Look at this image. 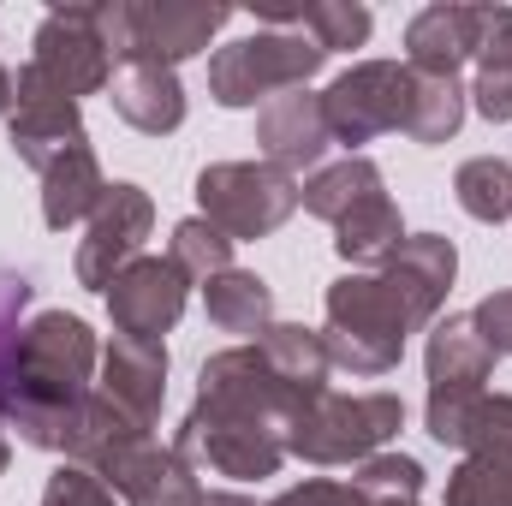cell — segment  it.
Returning a JSON list of instances; mask_svg holds the SVG:
<instances>
[{"mask_svg":"<svg viewBox=\"0 0 512 506\" xmlns=\"http://www.w3.org/2000/svg\"><path fill=\"white\" fill-rule=\"evenodd\" d=\"M102 346L84 316L42 310L24 322L6 370H0V423L18 429L24 447L66 453L84 417V399L96 393Z\"/></svg>","mask_w":512,"mask_h":506,"instance_id":"1","label":"cell"},{"mask_svg":"<svg viewBox=\"0 0 512 506\" xmlns=\"http://www.w3.org/2000/svg\"><path fill=\"white\" fill-rule=\"evenodd\" d=\"M405 429V399L399 393H310L292 423H286V453L304 465H364L387 453V441Z\"/></svg>","mask_w":512,"mask_h":506,"instance_id":"2","label":"cell"},{"mask_svg":"<svg viewBox=\"0 0 512 506\" xmlns=\"http://www.w3.org/2000/svg\"><path fill=\"white\" fill-rule=\"evenodd\" d=\"M405 316L393 304L382 274H340L322 298V346H328V364L346 370V376H393L399 358H405Z\"/></svg>","mask_w":512,"mask_h":506,"instance_id":"3","label":"cell"},{"mask_svg":"<svg viewBox=\"0 0 512 506\" xmlns=\"http://www.w3.org/2000/svg\"><path fill=\"white\" fill-rule=\"evenodd\" d=\"M227 24H233V6H203V0H102L96 6V30L114 66L161 60L179 72V60H197Z\"/></svg>","mask_w":512,"mask_h":506,"instance_id":"4","label":"cell"},{"mask_svg":"<svg viewBox=\"0 0 512 506\" xmlns=\"http://www.w3.org/2000/svg\"><path fill=\"white\" fill-rule=\"evenodd\" d=\"M167 447L179 453V465H185L197 483H203V477L262 483V477H280V465L292 459L280 423H262V417L209 405V399H191V411L179 417V429H173Z\"/></svg>","mask_w":512,"mask_h":506,"instance_id":"5","label":"cell"},{"mask_svg":"<svg viewBox=\"0 0 512 506\" xmlns=\"http://www.w3.org/2000/svg\"><path fill=\"white\" fill-rule=\"evenodd\" d=\"M322 66L328 48H316L304 30H256L209 54V96L221 108H268L286 90H310Z\"/></svg>","mask_w":512,"mask_h":506,"instance_id":"6","label":"cell"},{"mask_svg":"<svg viewBox=\"0 0 512 506\" xmlns=\"http://www.w3.org/2000/svg\"><path fill=\"white\" fill-rule=\"evenodd\" d=\"M304 185L268 161H209L197 173V209L209 227H221L233 245H251L280 233L298 215Z\"/></svg>","mask_w":512,"mask_h":506,"instance_id":"7","label":"cell"},{"mask_svg":"<svg viewBox=\"0 0 512 506\" xmlns=\"http://www.w3.org/2000/svg\"><path fill=\"white\" fill-rule=\"evenodd\" d=\"M423 370H429V405H423L429 441H441V447H465L471 411H477V399L489 393L483 381L495 376V352L477 340L471 316H441V322L429 328Z\"/></svg>","mask_w":512,"mask_h":506,"instance_id":"8","label":"cell"},{"mask_svg":"<svg viewBox=\"0 0 512 506\" xmlns=\"http://www.w3.org/2000/svg\"><path fill=\"white\" fill-rule=\"evenodd\" d=\"M405 114H411V66L399 60H358L322 90L328 137L346 143V155H358L387 131H405Z\"/></svg>","mask_w":512,"mask_h":506,"instance_id":"9","label":"cell"},{"mask_svg":"<svg viewBox=\"0 0 512 506\" xmlns=\"http://www.w3.org/2000/svg\"><path fill=\"white\" fill-rule=\"evenodd\" d=\"M6 143L30 173H48L66 149L90 143L84 131V102H72L60 84H48L30 60L12 72V114H6Z\"/></svg>","mask_w":512,"mask_h":506,"instance_id":"10","label":"cell"},{"mask_svg":"<svg viewBox=\"0 0 512 506\" xmlns=\"http://www.w3.org/2000/svg\"><path fill=\"white\" fill-rule=\"evenodd\" d=\"M149 227H155V197H149L143 185H131V179H114L108 197L96 203V215L84 221V245H78V262H72L78 286L108 292L114 274L143 256Z\"/></svg>","mask_w":512,"mask_h":506,"instance_id":"11","label":"cell"},{"mask_svg":"<svg viewBox=\"0 0 512 506\" xmlns=\"http://www.w3.org/2000/svg\"><path fill=\"white\" fill-rule=\"evenodd\" d=\"M30 66H36L48 84H60L72 102L108 90V84H114V54L102 48L96 6H54V12L36 24Z\"/></svg>","mask_w":512,"mask_h":506,"instance_id":"12","label":"cell"},{"mask_svg":"<svg viewBox=\"0 0 512 506\" xmlns=\"http://www.w3.org/2000/svg\"><path fill=\"white\" fill-rule=\"evenodd\" d=\"M102 298H108L114 334L161 340V334L179 328V316H185V304H191V280L173 268V256H137L131 268L114 274V286H108Z\"/></svg>","mask_w":512,"mask_h":506,"instance_id":"13","label":"cell"},{"mask_svg":"<svg viewBox=\"0 0 512 506\" xmlns=\"http://www.w3.org/2000/svg\"><path fill=\"white\" fill-rule=\"evenodd\" d=\"M376 274L387 280V292H393L405 328L423 334V328L441 322V304H447V292H453V280H459V251H453L447 233H405V245L387 256Z\"/></svg>","mask_w":512,"mask_h":506,"instance_id":"14","label":"cell"},{"mask_svg":"<svg viewBox=\"0 0 512 506\" xmlns=\"http://www.w3.org/2000/svg\"><path fill=\"white\" fill-rule=\"evenodd\" d=\"M256 149H262L268 167H280V173H292V179H298V173H316L322 155L334 149L328 120H322V96L286 90V96H274L268 108H256Z\"/></svg>","mask_w":512,"mask_h":506,"instance_id":"15","label":"cell"},{"mask_svg":"<svg viewBox=\"0 0 512 506\" xmlns=\"http://www.w3.org/2000/svg\"><path fill=\"white\" fill-rule=\"evenodd\" d=\"M477 36H483V6L435 0L405 24V66L423 78H459L477 60Z\"/></svg>","mask_w":512,"mask_h":506,"instance_id":"16","label":"cell"},{"mask_svg":"<svg viewBox=\"0 0 512 506\" xmlns=\"http://www.w3.org/2000/svg\"><path fill=\"white\" fill-rule=\"evenodd\" d=\"M126 417H137L143 429L161 423V405H167V346L161 340H131L114 334L102 346V381H96Z\"/></svg>","mask_w":512,"mask_h":506,"instance_id":"17","label":"cell"},{"mask_svg":"<svg viewBox=\"0 0 512 506\" xmlns=\"http://www.w3.org/2000/svg\"><path fill=\"white\" fill-rule=\"evenodd\" d=\"M108 102L131 131L143 137H173L185 126V84L173 66L161 60H137V66H114V84H108Z\"/></svg>","mask_w":512,"mask_h":506,"instance_id":"18","label":"cell"},{"mask_svg":"<svg viewBox=\"0 0 512 506\" xmlns=\"http://www.w3.org/2000/svg\"><path fill=\"white\" fill-rule=\"evenodd\" d=\"M102 197H108V179H102V161H96V149H90V143L66 149V155L42 173V221H48L54 233H66V227L90 221Z\"/></svg>","mask_w":512,"mask_h":506,"instance_id":"19","label":"cell"},{"mask_svg":"<svg viewBox=\"0 0 512 506\" xmlns=\"http://www.w3.org/2000/svg\"><path fill=\"white\" fill-rule=\"evenodd\" d=\"M477 114L489 126L512 120V6H483V36H477V60H471V90Z\"/></svg>","mask_w":512,"mask_h":506,"instance_id":"20","label":"cell"},{"mask_svg":"<svg viewBox=\"0 0 512 506\" xmlns=\"http://www.w3.org/2000/svg\"><path fill=\"white\" fill-rule=\"evenodd\" d=\"M203 310H209V328H221V334H239L245 346L262 340L280 316H274V286L251 274V268H227V274H215L209 286H203Z\"/></svg>","mask_w":512,"mask_h":506,"instance_id":"21","label":"cell"},{"mask_svg":"<svg viewBox=\"0 0 512 506\" xmlns=\"http://www.w3.org/2000/svg\"><path fill=\"white\" fill-rule=\"evenodd\" d=\"M399 245H405V221H399V203H393L387 191L364 197V203L334 227V251H340V262H346L352 274H376Z\"/></svg>","mask_w":512,"mask_h":506,"instance_id":"22","label":"cell"},{"mask_svg":"<svg viewBox=\"0 0 512 506\" xmlns=\"http://www.w3.org/2000/svg\"><path fill=\"white\" fill-rule=\"evenodd\" d=\"M387 191L382 167L370 161V155H346V161H334V167H316L310 179H304V197H298V209H310L316 221H328V227H340L364 197H376Z\"/></svg>","mask_w":512,"mask_h":506,"instance_id":"23","label":"cell"},{"mask_svg":"<svg viewBox=\"0 0 512 506\" xmlns=\"http://www.w3.org/2000/svg\"><path fill=\"white\" fill-rule=\"evenodd\" d=\"M262 358L274 364V376L286 381L298 399H310V393H322L328 387V346H322V334L316 328H304V322H274L262 340Z\"/></svg>","mask_w":512,"mask_h":506,"instance_id":"24","label":"cell"},{"mask_svg":"<svg viewBox=\"0 0 512 506\" xmlns=\"http://www.w3.org/2000/svg\"><path fill=\"white\" fill-rule=\"evenodd\" d=\"M465 108H471V96H465V84H459V78H423V72H411V114H405V137L435 149V143L459 137Z\"/></svg>","mask_w":512,"mask_h":506,"instance_id":"25","label":"cell"},{"mask_svg":"<svg viewBox=\"0 0 512 506\" xmlns=\"http://www.w3.org/2000/svg\"><path fill=\"white\" fill-rule=\"evenodd\" d=\"M453 197H459V209H465L471 221L501 227L512 215V161H501V155L465 161V167L453 173Z\"/></svg>","mask_w":512,"mask_h":506,"instance_id":"26","label":"cell"},{"mask_svg":"<svg viewBox=\"0 0 512 506\" xmlns=\"http://www.w3.org/2000/svg\"><path fill=\"white\" fill-rule=\"evenodd\" d=\"M167 256H173V268H179L191 286H209L215 274H227V268H233V239H227L221 227H209L203 215H191V221H179V227H173Z\"/></svg>","mask_w":512,"mask_h":506,"instance_id":"27","label":"cell"},{"mask_svg":"<svg viewBox=\"0 0 512 506\" xmlns=\"http://www.w3.org/2000/svg\"><path fill=\"white\" fill-rule=\"evenodd\" d=\"M298 30H304L316 48L340 54V48H364L370 30H376V18H370V6H358V0H304V6H298Z\"/></svg>","mask_w":512,"mask_h":506,"instance_id":"28","label":"cell"},{"mask_svg":"<svg viewBox=\"0 0 512 506\" xmlns=\"http://www.w3.org/2000/svg\"><path fill=\"white\" fill-rule=\"evenodd\" d=\"M352 489L364 495L370 506H405L423 495V465L411 459V453H376V459H364V465H352Z\"/></svg>","mask_w":512,"mask_h":506,"instance_id":"29","label":"cell"},{"mask_svg":"<svg viewBox=\"0 0 512 506\" xmlns=\"http://www.w3.org/2000/svg\"><path fill=\"white\" fill-rule=\"evenodd\" d=\"M447 506H512V465L459 459V471L447 477Z\"/></svg>","mask_w":512,"mask_h":506,"instance_id":"30","label":"cell"},{"mask_svg":"<svg viewBox=\"0 0 512 506\" xmlns=\"http://www.w3.org/2000/svg\"><path fill=\"white\" fill-rule=\"evenodd\" d=\"M36 506H120V495L96 477V471H84V465H60L48 483H42V501Z\"/></svg>","mask_w":512,"mask_h":506,"instance_id":"31","label":"cell"},{"mask_svg":"<svg viewBox=\"0 0 512 506\" xmlns=\"http://www.w3.org/2000/svg\"><path fill=\"white\" fill-rule=\"evenodd\" d=\"M471 328H477V340H483L495 358H512V286L489 292V298L471 310Z\"/></svg>","mask_w":512,"mask_h":506,"instance_id":"32","label":"cell"},{"mask_svg":"<svg viewBox=\"0 0 512 506\" xmlns=\"http://www.w3.org/2000/svg\"><path fill=\"white\" fill-rule=\"evenodd\" d=\"M24 310H30V280L18 268H0V370H6V358L24 334Z\"/></svg>","mask_w":512,"mask_h":506,"instance_id":"33","label":"cell"},{"mask_svg":"<svg viewBox=\"0 0 512 506\" xmlns=\"http://www.w3.org/2000/svg\"><path fill=\"white\" fill-rule=\"evenodd\" d=\"M268 506H370L352 483H328V477H310V483H292L286 495H274Z\"/></svg>","mask_w":512,"mask_h":506,"instance_id":"34","label":"cell"},{"mask_svg":"<svg viewBox=\"0 0 512 506\" xmlns=\"http://www.w3.org/2000/svg\"><path fill=\"white\" fill-rule=\"evenodd\" d=\"M203 506H256V501L245 495V489H209V495H203Z\"/></svg>","mask_w":512,"mask_h":506,"instance_id":"35","label":"cell"},{"mask_svg":"<svg viewBox=\"0 0 512 506\" xmlns=\"http://www.w3.org/2000/svg\"><path fill=\"white\" fill-rule=\"evenodd\" d=\"M0 114H12V72L0 66Z\"/></svg>","mask_w":512,"mask_h":506,"instance_id":"36","label":"cell"},{"mask_svg":"<svg viewBox=\"0 0 512 506\" xmlns=\"http://www.w3.org/2000/svg\"><path fill=\"white\" fill-rule=\"evenodd\" d=\"M6 465H12V447H6V423H0V477H6Z\"/></svg>","mask_w":512,"mask_h":506,"instance_id":"37","label":"cell"},{"mask_svg":"<svg viewBox=\"0 0 512 506\" xmlns=\"http://www.w3.org/2000/svg\"><path fill=\"white\" fill-rule=\"evenodd\" d=\"M405 506H417V501H405Z\"/></svg>","mask_w":512,"mask_h":506,"instance_id":"38","label":"cell"},{"mask_svg":"<svg viewBox=\"0 0 512 506\" xmlns=\"http://www.w3.org/2000/svg\"><path fill=\"white\" fill-rule=\"evenodd\" d=\"M507 221H512V215H507Z\"/></svg>","mask_w":512,"mask_h":506,"instance_id":"39","label":"cell"}]
</instances>
